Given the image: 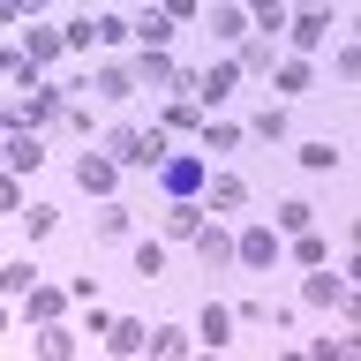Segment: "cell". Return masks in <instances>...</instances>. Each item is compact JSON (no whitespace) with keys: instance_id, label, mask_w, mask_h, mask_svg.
Wrapping results in <instances>:
<instances>
[{"instance_id":"31","label":"cell","mask_w":361,"mask_h":361,"mask_svg":"<svg viewBox=\"0 0 361 361\" xmlns=\"http://www.w3.org/2000/svg\"><path fill=\"white\" fill-rule=\"evenodd\" d=\"M196 354V331H180V324H151V361H188Z\"/></svg>"},{"instance_id":"19","label":"cell","mask_w":361,"mask_h":361,"mask_svg":"<svg viewBox=\"0 0 361 361\" xmlns=\"http://www.w3.org/2000/svg\"><path fill=\"white\" fill-rule=\"evenodd\" d=\"M98 338H106V354H113V361H128V354H151V324H143V316H113V324H106Z\"/></svg>"},{"instance_id":"17","label":"cell","mask_w":361,"mask_h":361,"mask_svg":"<svg viewBox=\"0 0 361 361\" xmlns=\"http://www.w3.org/2000/svg\"><path fill=\"white\" fill-rule=\"evenodd\" d=\"M16 233L30 248H45L53 233H68V211H61V203H23V211H16Z\"/></svg>"},{"instance_id":"40","label":"cell","mask_w":361,"mask_h":361,"mask_svg":"<svg viewBox=\"0 0 361 361\" xmlns=\"http://www.w3.org/2000/svg\"><path fill=\"white\" fill-rule=\"evenodd\" d=\"M271 331L293 338V331H301V309H293V301H271Z\"/></svg>"},{"instance_id":"38","label":"cell","mask_w":361,"mask_h":361,"mask_svg":"<svg viewBox=\"0 0 361 361\" xmlns=\"http://www.w3.org/2000/svg\"><path fill=\"white\" fill-rule=\"evenodd\" d=\"M233 324H271V293H241L233 301Z\"/></svg>"},{"instance_id":"30","label":"cell","mask_w":361,"mask_h":361,"mask_svg":"<svg viewBox=\"0 0 361 361\" xmlns=\"http://www.w3.org/2000/svg\"><path fill=\"white\" fill-rule=\"evenodd\" d=\"M61 45L75 53V61H90V53H106V45H98V16H61Z\"/></svg>"},{"instance_id":"28","label":"cell","mask_w":361,"mask_h":361,"mask_svg":"<svg viewBox=\"0 0 361 361\" xmlns=\"http://www.w3.org/2000/svg\"><path fill=\"white\" fill-rule=\"evenodd\" d=\"M0 158H8V173H16V180L45 173V143H38V135H8V151H0Z\"/></svg>"},{"instance_id":"13","label":"cell","mask_w":361,"mask_h":361,"mask_svg":"<svg viewBox=\"0 0 361 361\" xmlns=\"http://www.w3.org/2000/svg\"><path fill=\"white\" fill-rule=\"evenodd\" d=\"M173 30H180V23L166 16V8H135V16H128V38H135V53H173Z\"/></svg>"},{"instance_id":"34","label":"cell","mask_w":361,"mask_h":361,"mask_svg":"<svg viewBox=\"0 0 361 361\" xmlns=\"http://www.w3.org/2000/svg\"><path fill=\"white\" fill-rule=\"evenodd\" d=\"M61 135H75V143H98V135H106L98 106H83V98H75V106H68V121H61Z\"/></svg>"},{"instance_id":"14","label":"cell","mask_w":361,"mask_h":361,"mask_svg":"<svg viewBox=\"0 0 361 361\" xmlns=\"http://www.w3.org/2000/svg\"><path fill=\"white\" fill-rule=\"evenodd\" d=\"M241 135H248V143H286V135H293V113L279 106V98H264V106L241 113Z\"/></svg>"},{"instance_id":"10","label":"cell","mask_w":361,"mask_h":361,"mask_svg":"<svg viewBox=\"0 0 361 361\" xmlns=\"http://www.w3.org/2000/svg\"><path fill=\"white\" fill-rule=\"evenodd\" d=\"M166 158H173V135L158 128V121H151V128H128V158H121L128 173H158Z\"/></svg>"},{"instance_id":"5","label":"cell","mask_w":361,"mask_h":361,"mask_svg":"<svg viewBox=\"0 0 361 361\" xmlns=\"http://www.w3.org/2000/svg\"><path fill=\"white\" fill-rule=\"evenodd\" d=\"M354 301V286H346V271H331V264H316V271H301V286H293V309L309 316V309H346Z\"/></svg>"},{"instance_id":"26","label":"cell","mask_w":361,"mask_h":361,"mask_svg":"<svg viewBox=\"0 0 361 361\" xmlns=\"http://www.w3.org/2000/svg\"><path fill=\"white\" fill-rule=\"evenodd\" d=\"M279 53H286L279 38H241L233 53H226V61L241 68V75H271V68H279Z\"/></svg>"},{"instance_id":"3","label":"cell","mask_w":361,"mask_h":361,"mask_svg":"<svg viewBox=\"0 0 361 361\" xmlns=\"http://www.w3.org/2000/svg\"><path fill=\"white\" fill-rule=\"evenodd\" d=\"M233 264H241V271H256V279H264V271H279V264H286V233H279L271 219L233 226Z\"/></svg>"},{"instance_id":"9","label":"cell","mask_w":361,"mask_h":361,"mask_svg":"<svg viewBox=\"0 0 361 361\" xmlns=\"http://www.w3.org/2000/svg\"><path fill=\"white\" fill-rule=\"evenodd\" d=\"M135 90H143L135 83V61H98L90 68V98H98V106H128Z\"/></svg>"},{"instance_id":"33","label":"cell","mask_w":361,"mask_h":361,"mask_svg":"<svg viewBox=\"0 0 361 361\" xmlns=\"http://www.w3.org/2000/svg\"><path fill=\"white\" fill-rule=\"evenodd\" d=\"M286 16L293 8H279V0H248V38H286Z\"/></svg>"},{"instance_id":"37","label":"cell","mask_w":361,"mask_h":361,"mask_svg":"<svg viewBox=\"0 0 361 361\" xmlns=\"http://www.w3.org/2000/svg\"><path fill=\"white\" fill-rule=\"evenodd\" d=\"M30 286H38V264H23V256H16V264L0 271V293H16V301H23Z\"/></svg>"},{"instance_id":"6","label":"cell","mask_w":361,"mask_h":361,"mask_svg":"<svg viewBox=\"0 0 361 361\" xmlns=\"http://www.w3.org/2000/svg\"><path fill=\"white\" fill-rule=\"evenodd\" d=\"M331 30H338V8H301V16H286V38L279 45H286L293 61H316V45L331 38Z\"/></svg>"},{"instance_id":"2","label":"cell","mask_w":361,"mask_h":361,"mask_svg":"<svg viewBox=\"0 0 361 361\" xmlns=\"http://www.w3.org/2000/svg\"><path fill=\"white\" fill-rule=\"evenodd\" d=\"M121 173H128V166L106 158L98 143H83V151L68 158V180H75V196H90V203H113V196H121Z\"/></svg>"},{"instance_id":"11","label":"cell","mask_w":361,"mask_h":361,"mask_svg":"<svg viewBox=\"0 0 361 361\" xmlns=\"http://www.w3.org/2000/svg\"><path fill=\"white\" fill-rule=\"evenodd\" d=\"M188 256H196L211 279H219V271H233V226H226V219H203V233L188 241Z\"/></svg>"},{"instance_id":"24","label":"cell","mask_w":361,"mask_h":361,"mask_svg":"<svg viewBox=\"0 0 361 361\" xmlns=\"http://www.w3.org/2000/svg\"><path fill=\"white\" fill-rule=\"evenodd\" d=\"M203 121H211V113H203L196 98H166V106H158V128L173 135V143H188V135H203Z\"/></svg>"},{"instance_id":"20","label":"cell","mask_w":361,"mask_h":361,"mask_svg":"<svg viewBox=\"0 0 361 361\" xmlns=\"http://www.w3.org/2000/svg\"><path fill=\"white\" fill-rule=\"evenodd\" d=\"M316 90V61H293V53H279V68H271V98L286 106V98H309Z\"/></svg>"},{"instance_id":"12","label":"cell","mask_w":361,"mask_h":361,"mask_svg":"<svg viewBox=\"0 0 361 361\" xmlns=\"http://www.w3.org/2000/svg\"><path fill=\"white\" fill-rule=\"evenodd\" d=\"M241 113H211V121H203V135H196V151L211 158V166H219V158H241Z\"/></svg>"},{"instance_id":"4","label":"cell","mask_w":361,"mask_h":361,"mask_svg":"<svg viewBox=\"0 0 361 361\" xmlns=\"http://www.w3.org/2000/svg\"><path fill=\"white\" fill-rule=\"evenodd\" d=\"M233 338H241L233 301H226V293H203V301H196V346H203V354H233Z\"/></svg>"},{"instance_id":"27","label":"cell","mask_w":361,"mask_h":361,"mask_svg":"<svg viewBox=\"0 0 361 361\" xmlns=\"http://www.w3.org/2000/svg\"><path fill=\"white\" fill-rule=\"evenodd\" d=\"M23 53L53 75V68H61V53H68V45H61V23H30V30H23Z\"/></svg>"},{"instance_id":"29","label":"cell","mask_w":361,"mask_h":361,"mask_svg":"<svg viewBox=\"0 0 361 361\" xmlns=\"http://www.w3.org/2000/svg\"><path fill=\"white\" fill-rule=\"evenodd\" d=\"M286 264H293V271H316V264H331V241H324L316 226H309V233H286Z\"/></svg>"},{"instance_id":"36","label":"cell","mask_w":361,"mask_h":361,"mask_svg":"<svg viewBox=\"0 0 361 361\" xmlns=\"http://www.w3.org/2000/svg\"><path fill=\"white\" fill-rule=\"evenodd\" d=\"M331 75H338V83H361V45H354V38L331 45Z\"/></svg>"},{"instance_id":"1","label":"cell","mask_w":361,"mask_h":361,"mask_svg":"<svg viewBox=\"0 0 361 361\" xmlns=\"http://www.w3.org/2000/svg\"><path fill=\"white\" fill-rule=\"evenodd\" d=\"M151 180H158V196H166V203H203V188H211V158H203L196 143H180Z\"/></svg>"},{"instance_id":"21","label":"cell","mask_w":361,"mask_h":361,"mask_svg":"<svg viewBox=\"0 0 361 361\" xmlns=\"http://www.w3.org/2000/svg\"><path fill=\"white\" fill-rule=\"evenodd\" d=\"M128 271L143 286H166V279H173V248L166 241H128Z\"/></svg>"},{"instance_id":"8","label":"cell","mask_w":361,"mask_h":361,"mask_svg":"<svg viewBox=\"0 0 361 361\" xmlns=\"http://www.w3.org/2000/svg\"><path fill=\"white\" fill-rule=\"evenodd\" d=\"M248 188H256V180H248L241 166H211V188H203V211H211V219H233V211L248 203Z\"/></svg>"},{"instance_id":"23","label":"cell","mask_w":361,"mask_h":361,"mask_svg":"<svg viewBox=\"0 0 361 361\" xmlns=\"http://www.w3.org/2000/svg\"><path fill=\"white\" fill-rule=\"evenodd\" d=\"M68 301H75V293L61 286V279H38V286L23 293V316H30V324H61V309Z\"/></svg>"},{"instance_id":"35","label":"cell","mask_w":361,"mask_h":361,"mask_svg":"<svg viewBox=\"0 0 361 361\" xmlns=\"http://www.w3.org/2000/svg\"><path fill=\"white\" fill-rule=\"evenodd\" d=\"M38 361H75V331L68 324H38Z\"/></svg>"},{"instance_id":"22","label":"cell","mask_w":361,"mask_h":361,"mask_svg":"<svg viewBox=\"0 0 361 361\" xmlns=\"http://www.w3.org/2000/svg\"><path fill=\"white\" fill-rule=\"evenodd\" d=\"M203 30H211V38L233 53V45L248 38V8H241V0H219V8H203Z\"/></svg>"},{"instance_id":"32","label":"cell","mask_w":361,"mask_h":361,"mask_svg":"<svg viewBox=\"0 0 361 361\" xmlns=\"http://www.w3.org/2000/svg\"><path fill=\"white\" fill-rule=\"evenodd\" d=\"M271 226H279V233H309V226H316V203L309 196H279V203H271Z\"/></svg>"},{"instance_id":"7","label":"cell","mask_w":361,"mask_h":361,"mask_svg":"<svg viewBox=\"0 0 361 361\" xmlns=\"http://www.w3.org/2000/svg\"><path fill=\"white\" fill-rule=\"evenodd\" d=\"M241 83H248V75H241L233 61H203V75H196V106H203V113H233Z\"/></svg>"},{"instance_id":"18","label":"cell","mask_w":361,"mask_h":361,"mask_svg":"<svg viewBox=\"0 0 361 361\" xmlns=\"http://www.w3.org/2000/svg\"><path fill=\"white\" fill-rule=\"evenodd\" d=\"M293 166H301V173H316V180H331L338 166H346V151H338L331 135H301V143H293Z\"/></svg>"},{"instance_id":"39","label":"cell","mask_w":361,"mask_h":361,"mask_svg":"<svg viewBox=\"0 0 361 361\" xmlns=\"http://www.w3.org/2000/svg\"><path fill=\"white\" fill-rule=\"evenodd\" d=\"M98 45H106V53H121V45H135V38H128V16H98Z\"/></svg>"},{"instance_id":"41","label":"cell","mask_w":361,"mask_h":361,"mask_svg":"<svg viewBox=\"0 0 361 361\" xmlns=\"http://www.w3.org/2000/svg\"><path fill=\"white\" fill-rule=\"evenodd\" d=\"M68 293H75V309H83V301H106V286H98L90 271H75V279H68Z\"/></svg>"},{"instance_id":"15","label":"cell","mask_w":361,"mask_h":361,"mask_svg":"<svg viewBox=\"0 0 361 361\" xmlns=\"http://www.w3.org/2000/svg\"><path fill=\"white\" fill-rule=\"evenodd\" d=\"M90 241H106V248L135 241V211H128L121 196H113V203H90Z\"/></svg>"},{"instance_id":"25","label":"cell","mask_w":361,"mask_h":361,"mask_svg":"<svg viewBox=\"0 0 361 361\" xmlns=\"http://www.w3.org/2000/svg\"><path fill=\"white\" fill-rule=\"evenodd\" d=\"M0 68H8V83H16L23 98H38V90L53 83V75H45V68L30 61V53H23V45H0Z\"/></svg>"},{"instance_id":"16","label":"cell","mask_w":361,"mask_h":361,"mask_svg":"<svg viewBox=\"0 0 361 361\" xmlns=\"http://www.w3.org/2000/svg\"><path fill=\"white\" fill-rule=\"evenodd\" d=\"M203 219H211L203 203H166V211H158V241H166V248H188L203 233Z\"/></svg>"}]
</instances>
